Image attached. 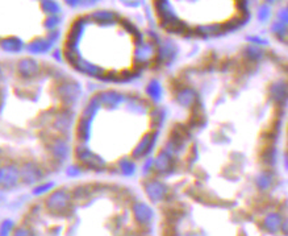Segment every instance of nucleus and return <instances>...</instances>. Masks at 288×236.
<instances>
[{"mask_svg":"<svg viewBox=\"0 0 288 236\" xmlns=\"http://www.w3.org/2000/svg\"><path fill=\"white\" fill-rule=\"evenodd\" d=\"M71 194L67 190H57L46 199V207L50 213L62 214L70 207Z\"/></svg>","mask_w":288,"mask_h":236,"instance_id":"obj_1","label":"nucleus"},{"mask_svg":"<svg viewBox=\"0 0 288 236\" xmlns=\"http://www.w3.org/2000/svg\"><path fill=\"white\" fill-rule=\"evenodd\" d=\"M14 230V222L12 220H4L0 224V236H10Z\"/></svg>","mask_w":288,"mask_h":236,"instance_id":"obj_2","label":"nucleus"},{"mask_svg":"<svg viewBox=\"0 0 288 236\" xmlns=\"http://www.w3.org/2000/svg\"><path fill=\"white\" fill-rule=\"evenodd\" d=\"M14 236H36L32 230H29L27 227H19L14 232Z\"/></svg>","mask_w":288,"mask_h":236,"instance_id":"obj_3","label":"nucleus"},{"mask_svg":"<svg viewBox=\"0 0 288 236\" xmlns=\"http://www.w3.org/2000/svg\"><path fill=\"white\" fill-rule=\"evenodd\" d=\"M3 178H4V169L0 168V184L3 182Z\"/></svg>","mask_w":288,"mask_h":236,"instance_id":"obj_4","label":"nucleus"}]
</instances>
